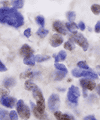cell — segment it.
I'll list each match as a JSON object with an SVG mask.
<instances>
[{
    "mask_svg": "<svg viewBox=\"0 0 100 120\" xmlns=\"http://www.w3.org/2000/svg\"><path fill=\"white\" fill-rule=\"evenodd\" d=\"M23 4H24L23 0H11V5L15 8H22L23 7Z\"/></svg>",
    "mask_w": 100,
    "mask_h": 120,
    "instance_id": "17",
    "label": "cell"
},
{
    "mask_svg": "<svg viewBox=\"0 0 100 120\" xmlns=\"http://www.w3.org/2000/svg\"><path fill=\"white\" fill-rule=\"evenodd\" d=\"M35 56H32L31 57H27V58H24L23 60V63L27 65H35Z\"/></svg>",
    "mask_w": 100,
    "mask_h": 120,
    "instance_id": "19",
    "label": "cell"
},
{
    "mask_svg": "<svg viewBox=\"0 0 100 120\" xmlns=\"http://www.w3.org/2000/svg\"><path fill=\"white\" fill-rule=\"evenodd\" d=\"M95 31H96V33H97V34H99L100 31V21H98L97 23H96V26H95Z\"/></svg>",
    "mask_w": 100,
    "mask_h": 120,
    "instance_id": "36",
    "label": "cell"
},
{
    "mask_svg": "<svg viewBox=\"0 0 100 120\" xmlns=\"http://www.w3.org/2000/svg\"><path fill=\"white\" fill-rule=\"evenodd\" d=\"M15 83H16V81L13 77L6 78L4 82V85L5 87H6V88H9V87L15 86Z\"/></svg>",
    "mask_w": 100,
    "mask_h": 120,
    "instance_id": "14",
    "label": "cell"
},
{
    "mask_svg": "<svg viewBox=\"0 0 100 120\" xmlns=\"http://www.w3.org/2000/svg\"><path fill=\"white\" fill-rule=\"evenodd\" d=\"M60 106L59 96L56 94H53L48 99V107L51 112H56Z\"/></svg>",
    "mask_w": 100,
    "mask_h": 120,
    "instance_id": "5",
    "label": "cell"
},
{
    "mask_svg": "<svg viewBox=\"0 0 100 120\" xmlns=\"http://www.w3.org/2000/svg\"><path fill=\"white\" fill-rule=\"evenodd\" d=\"M49 59H50V57H49V56H35V61H37V62H43V61H45L49 60Z\"/></svg>",
    "mask_w": 100,
    "mask_h": 120,
    "instance_id": "27",
    "label": "cell"
},
{
    "mask_svg": "<svg viewBox=\"0 0 100 120\" xmlns=\"http://www.w3.org/2000/svg\"><path fill=\"white\" fill-rule=\"evenodd\" d=\"M64 48H65V49H67V50H69V51H72V50H74V49H75V45H74V44L71 41H67V42H65V44H64Z\"/></svg>",
    "mask_w": 100,
    "mask_h": 120,
    "instance_id": "28",
    "label": "cell"
},
{
    "mask_svg": "<svg viewBox=\"0 0 100 120\" xmlns=\"http://www.w3.org/2000/svg\"><path fill=\"white\" fill-rule=\"evenodd\" d=\"M53 57H54V58H55V61H56V62H58V61H59V58H58V56H57V55H55V54H54V55H53Z\"/></svg>",
    "mask_w": 100,
    "mask_h": 120,
    "instance_id": "40",
    "label": "cell"
},
{
    "mask_svg": "<svg viewBox=\"0 0 100 120\" xmlns=\"http://www.w3.org/2000/svg\"><path fill=\"white\" fill-rule=\"evenodd\" d=\"M31 103V109H32V111H33V113L34 114V116H35V117L37 119H38L39 120H48V116L46 114H41L39 113V112L37 111V108H36V105H35L34 103H33L32 101H30Z\"/></svg>",
    "mask_w": 100,
    "mask_h": 120,
    "instance_id": "11",
    "label": "cell"
},
{
    "mask_svg": "<svg viewBox=\"0 0 100 120\" xmlns=\"http://www.w3.org/2000/svg\"><path fill=\"white\" fill-rule=\"evenodd\" d=\"M0 23L18 28L24 23V18L15 8H0Z\"/></svg>",
    "mask_w": 100,
    "mask_h": 120,
    "instance_id": "1",
    "label": "cell"
},
{
    "mask_svg": "<svg viewBox=\"0 0 100 120\" xmlns=\"http://www.w3.org/2000/svg\"><path fill=\"white\" fill-rule=\"evenodd\" d=\"M66 56H67V54H66L65 52V51H63V50L59 52V53H58V55H57L59 60H61V61H64V60H65Z\"/></svg>",
    "mask_w": 100,
    "mask_h": 120,
    "instance_id": "33",
    "label": "cell"
},
{
    "mask_svg": "<svg viewBox=\"0 0 100 120\" xmlns=\"http://www.w3.org/2000/svg\"><path fill=\"white\" fill-rule=\"evenodd\" d=\"M97 94H98V95H100V85H98L97 89Z\"/></svg>",
    "mask_w": 100,
    "mask_h": 120,
    "instance_id": "41",
    "label": "cell"
},
{
    "mask_svg": "<svg viewBox=\"0 0 100 120\" xmlns=\"http://www.w3.org/2000/svg\"><path fill=\"white\" fill-rule=\"evenodd\" d=\"M55 68L56 69H57L59 71H64V72H66L67 73L68 71H67V69L65 67V65L61 64H55L54 65Z\"/></svg>",
    "mask_w": 100,
    "mask_h": 120,
    "instance_id": "26",
    "label": "cell"
},
{
    "mask_svg": "<svg viewBox=\"0 0 100 120\" xmlns=\"http://www.w3.org/2000/svg\"><path fill=\"white\" fill-rule=\"evenodd\" d=\"M63 41V39L60 35L53 34L49 39V43L53 47H59Z\"/></svg>",
    "mask_w": 100,
    "mask_h": 120,
    "instance_id": "8",
    "label": "cell"
},
{
    "mask_svg": "<svg viewBox=\"0 0 100 120\" xmlns=\"http://www.w3.org/2000/svg\"><path fill=\"white\" fill-rule=\"evenodd\" d=\"M66 28L70 31V32H71L73 34L77 33V30L78 28V26L76 25V23H75L74 22H70V23H65Z\"/></svg>",
    "mask_w": 100,
    "mask_h": 120,
    "instance_id": "15",
    "label": "cell"
},
{
    "mask_svg": "<svg viewBox=\"0 0 100 120\" xmlns=\"http://www.w3.org/2000/svg\"><path fill=\"white\" fill-rule=\"evenodd\" d=\"M48 34H49V31L43 28H39L37 31V35L39 36L41 38H44Z\"/></svg>",
    "mask_w": 100,
    "mask_h": 120,
    "instance_id": "21",
    "label": "cell"
},
{
    "mask_svg": "<svg viewBox=\"0 0 100 120\" xmlns=\"http://www.w3.org/2000/svg\"><path fill=\"white\" fill-rule=\"evenodd\" d=\"M37 85H35L34 83L30 81V80H27L25 83V87L27 90L29 91H32V90Z\"/></svg>",
    "mask_w": 100,
    "mask_h": 120,
    "instance_id": "22",
    "label": "cell"
},
{
    "mask_svg": "<svg viewBox=\"0 0 100 120\" xmlns=\"http://www.w3.org/2000/svg\"><path fill=\"white\" fill-rule=\"evenodd\" d=\"M17 110H18V115L20 117L24 120H27L30 119L31 116L30 109L29 107L26 105L24 101L20 99L17 103Z\"/></svg>",
    "mask_w": 100,
    "mask_h": 120,
    "instance_id": "3",
    "label": "cell"
},
{
    "mask_svg": "<svg viewBox=\"0 0 100 120\" xmlns=\"http://www.w3.org/2000/svg\"><path fill=\"white\" fill-rule=\"evenodd\" d=\"M9 117L10 120H18V116L15 111H11L9 114Z\"/></svg>",
    "mask_w": 100,
    "mask_h": 120,
    "instance_id": "30",
    "label": "cell"
},
{
    "mask_svg": "<svg viewBox=\"0 0 100 120\" xmlns=\"http://www.w3.org/2000/svg\"><path fill=\"white\" fill-rule=\"evenodd\" d=\"M35 21L37 22V24H39L41 27H44L45 25V19L44 17L39 15V16H37L35 18Z\"/></svg>",
    "mask_w": 100,
    "mask_h": 120,
    "instance_id": "29",
    "label": "cell"
},
{
    "mask_svg": "<svg viewBox=\"0 0 100 120\" xmlns=\"http://www.w3.org/2000/svg\"><path fill=\"white\" fill-rule=\"evenodd\" d=\"M88 77L92 79H97L98 75L94 72L89 71H80L79 77Z\"/></svg>",
    "mask_w": 100,
    "mask_h": 120,
    "instance_id": "13",
    "label": "cell"
},
{
    "mask_svg": "<svg viewBox=\"0 0 100 120\" xmlns=\"http://www.w3.org/2000/svg\"><path fill=\"white\" fill-rule=\"evenodd\" d=\"M71 39L75 42L77 44H78L80 47H82L83 51L86 52L89 47V43L87 41V39L85 38L81 34L79 33H75L72 35L71 37Z\"/></svg>",
    "mask_w": 100,
    "mask_h": 120,
    "instance_id": "4",
    "label": "cell"
},
{
    "mask_svg": "<svg viewBox=\"0 0 100 120\" xmlns=\"http://www.w3.org/2000/svg\"><path fill=\"white\" fill-rule=\"evenodd\" d=\"M78 66L79 68H80L81 69H89V66L83 61H81L78 62Z\"/></svg>",
    "mask_w": 100,
    "mask_h": 120,
    "instance_id": "31",
    "label": "cell"
},
{
    "mask_svg": "<svg viewBox=\"0 0 100 120\" xmlns=\"http://www.w3.org/2000/svg\"><path fill=\"white\" fill-rule=\"evenodd\" d=\"M66 16H67V19H68L70 22H73L74 20H75V19L76 14H75V13L74 11H68V12L67 13Z\"/></svg>",
    "mask_w": 100,
    "mask_h": 120,
    "instance_id": "24",
    "label": "cell"
},
{
    "mask_svg": "<svg viewBox=\"0 0 100 120\" xmlns=\"http://www.w3.org/2000/svg\"><path fill=\"white\" fill-rule=\"evenodd\" d=\"M83 120H96V118L94 117L93 116H92V115H90V116H87L86 117H84V119Z\"/></svg>",
    "mask_w": 100,
    "mask_h": 120,
    "instance_id": "38",
    "label": "cell"
},
{
    "mask_svg": "<svg viewBox=\"0 0 100 120\" xmlns=\"http://www.w3.org/2000/svg\"><path fill=\"white\" fill-rule=\"evenodd\" d=\"M83 97L85 98L87 97V90L85 89H83Z\"/></svg>",
    "mask_w": 100,
    "mask_h": 120,
    "instance_id": "39",
    "label": "cell"
},
{
    "mask_svg": "<svg viewBox=\"0 0 100 120\" xmlns=\"http://www.w3.org/2000/svg\"><path fill=\"white\" fill-rule=\"evenodd\" d=\"M0 120H9L8 113L3 109H0Z\"/></svg>",
    "mask_w": 100,
    "mask_h": 120,
    "instance_id": "20",
    "label": "cell"
},
{
    "mask_svg": "<svg viewBox=\"0 0 100 120\" xmlns=\"http://www.w3.org/2000/svg\"><path fill=\"white\" fill-rule=\"evenodd\" d=\"M67 99L71 103H74V104H77L78 101V97L74 95V94L71 93L69 91L67 93Z\"/></svg>",
    "mask_w": 100,
    "mask_h": 120,
    "instance_id": "16",
    "label": "cell"
},
{
    "mask_svg": "<svg viewBox=\"0 0 100 120\" xmlns=\"http://www.w3.org/2000/svg\"><path fill=\"white\" fill-rule=\"evenodd\" d=\"M7 71V68L5 66V65L0 61V71L1 72H4V71Z\"/></svg>",
    "mask_w": 100,
    "mask_h": 120,
    "instance_id": "35",
    "label": "cell"
},
{
    "mask_svg": "<svg viewBox=\"0 0 100 120\" xmlns=\"http://www.w3.org/2000/svg\"><path fill=\"white\" fill-rule=\"evenodd\" d=\"M22 78H26V77L31 78V77H34V73L32 71H27L26 73L22 74Z\"/></svg>",
    "mask_w": 100,
    "mask_h": 120,
    "instance_id": "32",
    "label": "cell"
},
{
    "mask_svg": "<svg viewBox=\"0 0 100 120\" xmlns=\"http://www.w3.org/2000/svg\"><path fill=\"white\" fill-rule=\"evenodd\" d=\"M54 116L57 120H75L73 116H70L66 113H63L62 112L59 111L55 112Z\"/></svg>",
    "mask_w": 100,
    "mask_h": 120,
    "instance_id": "12",
    "label": "cell"
},
{
    "mask_svg": "<svg viewBox=\"0 0 100 120\" xmlns=\"http://www.w3.org/2000/svg\"><path fill=\"white\" fill-rule=\"evenodd\" d=\"M91 10L95 15H100V5L93 4L91 5Z\"/></svg>",
    "mask_w": 100,
    "mask_h": 120,
    "instance_id": "25",
    "label": "cell"
},
{
    "mask_svg": "<svg viewBox=\"0 0 100 120\" xmlns=\"http://www.w3.org/2000/svg\"><path fill=\"white\" fill-rule=\"evenodd\" d=\"M69 91H70V92L72 93V94H74V95H75L78 96V98L80 96V91H79V90L78 87H75V86H71L70 88H69Z\"/></svg>",
    "mask_w": 100,
    "mask_h": 120,
    "instance_id": "23",
    "label": "cell"
},
{
    "mask_svg": "<svg viewBox=\"0 0 100 120\" xmlns=\"http://www.w3.org/2000/svg\"><path fill=\"white\" fill-rule=\"evenodd\" d=\"M53 27L54 30H56V31H57L58 33L61 34L66 35L67 33L64 25L59 21H56V22H53Z\"/></svg>",
    "mask_w": 100,
    "mask_h": 120,
    "instance_id": "10",
    "label": "cell"
},
{
    "mask_svg": "<svg viewBox=\"0 0 100 120\" xmlns=\"http://www.w3.org/2000/svg\"><path fill=\"white\" fill-rule=\"evenodd\" d=\"M80 84L83 87V89H85V90H90V91L94 90V88H96V86L95 82L89 79H81Z\"/></svg>",
    "mask_w": 100,
    "mask_h": 120,
    "instance_id": "9",
    "label": "cell"
},
{
    "mask_svg": "<svg viewBox=\"0 0 100 120\" xmlns=\"http://www.w3.org/2000/svg\"><path fill=\"white\" fill-rule=\"evenodd\" d=\"M23 34L27 38H29L31 36V29L30 28H28V29H27L24 31V33H23Z\"/></svg>",
    "mask_w": 100,
    "mask_h": 120,
    "instance_id": "34",
    "label": "cell"
},
{
    "mask_svg": "<svg viewBox=\"0 0 100 120\" xmlns=\"http://www.w3.org/2000/svg\"><path fill=\"white\" fill-rule=\"evenodd\" d=\"M78 27L81 30V31H84L85 29V23L82 22H79V25Z\"/></svg>",
    "mask_w": 100,
    "mask_h": 120,
    "instance_id": "37",
    "label": "cell"
},
{
    "mask_svg": "<svg viewBox=\"0 0 100 120\" xmlns=\"http://www.w3.org/2000/svg\"><path fill=\"white\" fill-rule=\"evenodd\" d=\"M32 91H33V96L35 99L36 102H37L36 108L37 111L39 112V113L44 114L45 105V99H44L41 91L38 87V86H36L32 90Z\"/></svg>",
    "mask_w": 100,
    "mask_h": 120,
    "instance_id": "2",
    "label": "cell"
},
{
    "mask_svg": "<svg viewBox=\"0 0 100 120\" xmlns=\"http://www.w3.org/2000/svg\"><path fill=\"white\" fill-rule=\"evenodd\" d=\"M66 72L64 71H56L55 73V80L56 81H60L61 79H63L65 75H67Z\"/></svg>",
    "mask_w": 100,
    "mask_h": 120,
    "instance_id": "18",
    "label": "cell"
},
{
    "mask_svg": "<svg viewBox=\"0 0 100 120\" xmlns=\"http://www.w3.org/2000/svg\"><path fill=\"white\" fill-rule=\"evenodd\" d=\"M20 55L24 58H27L33 56V50L27 44H24L20 49Z\"/></svg>",
    "mask_w": 100,
    "mask_h": 120,
    "instance_id": "7",
    "label": "cell"
},
{
    "mask_svg": "<svg viewBox=\"0 0 100 120\" xmlns=\"http://www.w3.org/2000/svg\"><path fill=\"white\" fill-rule=\"evenodd\" d=\"M17 102L16 99L8 96H1L0 98V103L7 108H13Z\"/></svg>",
    "mask_w": 100,
    "mask_h": 120,
    "instance_id": "6",
    "label": "cell"
}]
</instances>
